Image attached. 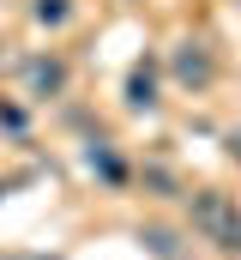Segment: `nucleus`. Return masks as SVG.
I'll use <instances>...</instances> for the list:
<instances>
[{
	"instance_id": "f257e3e1",
	"label": "nucleus",
	"mask_w": 241,
	"mask_h": 260,
	"mask_svg": "<svg viewBox=\"0 0 241 260\" xmlns=\"http://www.w3.org/2000/svg\"><path fill=\"white\" fill-rule=\"evenodd\" d=\"M187 218H193V230H199L211 248L241 254V206H235L229 194H217V188H199V194L187 200Z\"/></svg>"
},
{
	"instance_id": "423d86ee",
	"label": "nucleus",
	"mask_w": 241,
	"mask_h": 260,
	"mask_svg": "<svg viewBox=\"0 0 241 260\" xmlns=\"http://www.w3.org/2000/svg\"><path fill=\"white\" fill-rule=\"evenodd\" d=\"M36 18H43V24H60V18H66V0H36Z\"/></svg>"
},
{
	"instance_id": "f03ea898",
	"label": "nucleus",
	"mask_w": 241,
	"mask_h": 260,
	"mask_svg": "<svg viewBox=\"0 0 241 260\" xmlns=\"http://www.w3.org/2000/svg\"><path fill=\"white\" fill-rule=\"evenodd\" d=\"M211 73H217V67H211V55H205L199 43H181V55H175V79L181 85H211Z\"/></svg>"
},
{
	"instance_id": "39448f33",
	"label": "nucleus",
	"mask_w": 241,
	"mask_h": 260,
	"mask_svg": "<svg viewBox=\"0 0 241 260\" xmlns=\"http://www.w3.org/2000/svg\"><path fill=\"white\" fill-rule=\"evenodd\" d=\"M91 170H97L103 182H115V188H120V182H127V170H120V157H115V151H109V145H91Z\"/></svg>"
},
{
	"instance_id": "7ed1b4c3",
	"label": "nucleus",
	"mask_w": 241,
	"mask_h": 260,
	"mask_svg": "<svg viewBox=\"0 0 241 260\" xmlns=\"http://www.w3.org/2000/svg\"><path fill=\"white\" fill-rule=\"evenodd\" d=\"M127 103H133V109H157V67H151V61L133 67V79H127Z\"/></svg>"
},
{
	"instance_id": "0eeeda50",
	"label": "nucleus",
	"mask_w": 241,
	"mask_h": 260,
	"mask_svg": "<svg viewBox=\"0 0 241 260\" xmlns=\"http://www.w3.org/2000/svg\"><path fill=\"white\" fill-rule=\"evenodd\" d=\"M229 157H235V164H241V127L229 133Z\"/></svg>"
},
{
	"instance_id": "20e7f679",
	"label": "nucleus",
	"mask_w": 241,
	"mask_h": 260,
	"mask_svg": "<svg viewBox=\"0 0 241 260\" xmlns=\"http://www.w3.org/2000/svg\"><path fill=\"white\" fill-rule=\"evenodd\" d=\"M24 79H30V91H36V97H49V91H60V85H66V67H60V61H30V73H24Z\"/></svg>"
}]
</instances>
